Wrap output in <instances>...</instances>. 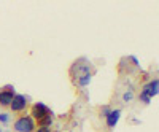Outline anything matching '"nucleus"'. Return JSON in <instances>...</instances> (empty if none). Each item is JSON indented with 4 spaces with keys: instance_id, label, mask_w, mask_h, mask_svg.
Returning a JSON list of instances; mask_svg holds the SVG:
<instances>
[{
    "instance_id": "f3484780",
    "label": "nucleus",
    "mask_w": 159,
    "mask_h": 132,
    "mask_svg": "<svg viewBox=\"0 0 159 132\" xmlns=\"http://www.w3.org/2000/svg\"><path fill=\"white\" fill-rule=\"evenodd\" d=\"M56 132H59V130H56Z\"/></svg>"
},
{
    "instance_id": "9d476101",
    "label": "nucleus",
    "mask_w": 159,
    "mask_h": 132,
    "mask_svg": "<svg viewBox=\"0 0 159 132\" xmlns=\"http://www.w3.org/2000/svg\"><path fill=\"white\" fill-rule=\"evenodd\" d=\"M134 91H132V89H127L126 92H124V94H123V102L124 103H129V102H132V100H134Z\"/></svg>"
},
{
    "instance_id": "7ed1b4c3",
    "label": "nucleus",
    "mask_w": 159,
    "mask_h": 132,
    "mask_svg": "<svg viewBox=\"0 0 159 132\" xmlns=\"http://www.w3.org/2000/svg\"><path fill=\"white\" fill-rule=\"evenodd\" d=\"M49 113H52V112L46 107L43 102H35V103L32 105V108H30V113H29V115L34 118L35 123H37V121L42 120V118H45L46 115H49Z\"/></svg>"
},
{
    "instance_id": "f257e3e1",
    "label": "nucleus",
    "mask_w": 159,
    "mask_h": 132,
    "mask_svg": "<svg viewBox=\"0 0 159 132\" xmlns=\"http://www.w3.org/2000/svg\"><path fill=\"white\" fill-rule=\"evenodd\" d=\"M15 132H34L37 129V123L30 115H21L13 124Z\"/></svg>"
},
{
    "instance_id": "0eeeda50",
    "label": "nucleus",
    "mask_w": 159,
    "mask_h": 132,
    "mask_svg": "<svg viewBox=\"0 0 159 132\" xmlns=\"http://www.w3.org/2000/svg\"><path fill=\"white\" fill-rule=\"evenodd\" d=\"M13 97H15V92H10V91L2 89V91H0V107H10Z\"/></svg>"
},
{
    "instance_id": "4468645a",
    "label": "nucleus",
    "mask_w": 159,
    "mask_h": 132,
    "mask_svg": "<svg viewBox=\"0 0 159 132\" xmlns=\"http://www.w3.org/2000/svg\"><path fill=\"white\" fill-rule=\"evenodd\" d=\"M34 132H52V130H51L49 127H37Z\"/></svg>"
},
{
    "instance_id": "dca6fc26",
    "label": "nucleus",
    "mask_w": 159,
    "mask_h": 132,
    "mask_svg": "<svg viewBox=\"0 0 159 132\" xmlns=\"http://www.w3.org/2000/svg\"><path fill=\"white\" fill-rule=\"evenodd\" d=\"M0 132H2V129H0Z\"/></svg>"
},
{
    "instance_id": "20e7f679",
    "label": "nucleus",
    "mask_w": 159,
    "mask_h": 132,
    "mask_svg": "<svg viewBox=\"0 0 159 132\" xmlns=\"http://www.w3.org/2000/svg\"><path fill=\"white\" fill-rule=\"evenodd\" d=\"M140 94H143L145 97H148L153 100V97H156L159 94V80L157 78H153V80H150L147 84H143Z\"/></svg>"
},
{
    "instance_id": "1a4fd4ad",
    "label": "nucleus",
    "mask_w": 159,
    "mask_h": 132,
    "mask_svg": "<svg viewBox=\"0 0 159 132\" xmlns=\"http://www.w3.org/2000/svg\"><path fill=\"white\" fill-rule=\"evenodd\" d=\"M37 123H38V127H49V129H51L52 123H54V118H52V113L46 115L45 118H42V120L37 121Z\"/></svg>"
},
{
    "instance_id": "f8f14e48",
    "label": "nucleus",
    "mask_w": 159,
    "mask_h": 132,
    "mask_svg": "<svg viewBox=\"0 0 159 132\" xmlns=\"http://www.w3.org/2000/svg\"><path fill=\"white\" fill-rule=\"evenodd\" d=\"M110 112H111V108L108 107V105H103V107L100 108V115H102L103 118H105V116H107V115H108Z\"/></svg>"
},
{
    "instance_id": "2eb2a0df",
    "label": "nucleus",
    "mask_w": 159,
    "mask_h": 132,
    "mask_svg": "<svg viewBox=\"0 0 159 132\" xmlns=\"http://www.w3.org/2000/svg\"><path fill=\"white\" fill-rule=\"evenodd\" d=\"M5 91H10V92H15V86H13V84H7V86H5Z\"/></svg>"
},
{
    "instance_id": "423d86ee",
    "label": "nucleus",
    "mask_w": 159,
    "mask_h": 132,
    "mask_svg": "<svg viewBox=\"0 0 159 132\" xmlns=\"http://www.w3.org/2000/svg\"><path fill=\"white\" fill-rule=\"evenodd\" d=\"M121 110L119 108H115V110H111L107 116H105V123H107V126L110 127V129H115V126L119 123V118H121Z\"/></svg>"
},
{
    "instance_id": "6e6552de",
    "label": "nucleus",
    "mask_w": 159,
    "mask_h": 132,
    "mask_svg": "<svg viewBox=\"0 0 159 132\" xmlns=\"http://www.w3.org/2000/svg\"><path fill=\"white\" fill-rule=\"evenodd\" d=\"M91 80H92V73H88V75H83V76H80L78 80L75 81V84L78 86V88H86L89 83H91Z\"/></svg>"
},
{
    "instance_id": "39448f33",
    "label": "nucleus",
    "mask_w": 159,
    "mask_h": 132,
    "mask_svg": "<svg viewBox=\"0 0 159 132\" xmlns=\"http://www.w3.org/2000/svg\"><path fill=\"white\" fill-rule=\"evenodd\" d=\"M70 73L73 76V81H76L80 76L83 75H88V73H92L91 69H89V64H83V62H75L70 69Z\"/></svg>"
},
{
    "instance_id": "9b49d317",
    "label": "nucleus",
    "mask_w": 159,
    "mask_h": 132,
    "mask_svg": "<svg viewBox=\"0 0 159 132\" xmlns=\"http://www.w3.org/2000/svg\"><path fill=\"white\" fill-rule=\"evenodd\" d=\"M10 121H11V116H10V113H7V112H2V113H0V123L8 124Z\"/></svg>"
},
{
    "instance_id": "ddd939ff",
    "label": "nucleus",
    "mask_w": 159,
    "mask_h": 132,
    "mask_svg": "<svg viewBox=\"0 0 159 132\" xmlns=\"http://www.w3.org/2000/svg\"><path fill=\"white\" fill-rule=\"evenodd\" d=\"M129 59L132 61V64H134V65H135V67H140V62H139V59H137L135 56H130Z\"/></svg>"
},
{
    "instance_id": "f03ea898",
    "label": "nucleus",
    "mask_w": 159,
    "mask_h": 132,
    "mask_svg": "<svg viewBox=\"0 0 159 132\" xmlns=\"http://www.w3.org/2000/svg\"><path fill=\"white\" fill-rule=\"evenodd\" d=\"M27 105H29L27 97L22 96V94H15V97H13L8 108L11 110V113H21V112H24L25 108H27Z\"/></svg>"
}]
</instances>
